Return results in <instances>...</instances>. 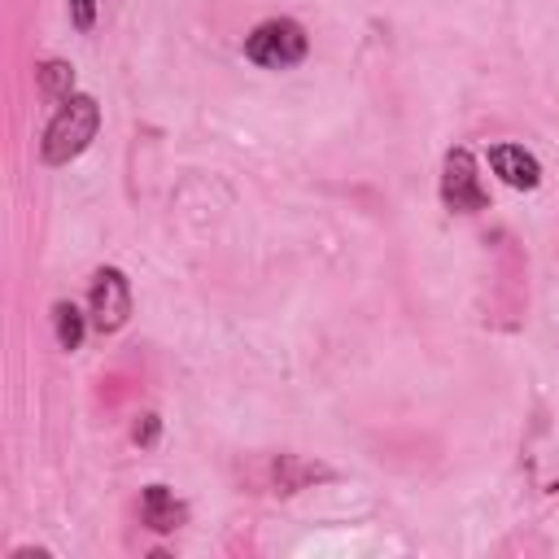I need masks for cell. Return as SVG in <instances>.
I'll use <instances>...</instances> for the list:
<instances>
[{"mask_svg": "<svg viewBox=\"0 0 559 559\" xmlns=\"http://www.w3.org/2000/svg\"><path fill=\"white\" fill-rule=\"evenodd\" d=\"M96 131H100V105H96L92 96L74 92V96L61 100V109L52 114L39 153H44L48 166H66V162H74V157L96 140Z\"/></svg>", "mask_w": 559, "mask_h": 559, "instance_id": "1", "label": "cell"}, {"mask_svg": "<svg viewBox=\"0 0 559 559\" xmlns=\"http://www.w3.org/2000/svg\"><path fill=\"white\" fill-rule=\"evenodd\" d=\"M306 52H310V35L293 17H266L245 35V57L262 70H288L306 61Z\"/></svg>", "mask_w": 559, "mask_h": 559, "instance_id": "2", "label": "cell"}, {"mask_svg": "<svg viewBox=\"0 0 559 559\" xmlns=\"http://www.w3.org/2000/svg\"><path fill=\"white\" fill-rule=\"evenodd\" d=\"M87 319L96 332H118L127 319H131V284L118 266H100L92 275V288H87Z\"/></svg>", "mask_w": 559, "mask_h": 559, "instance_id": "3", "label": "cell"}, {"mask_svg": "<svg viewBox=\"0 0 559 559\" xmlns=\"http://www.w3.org/2000/svg\"><path fill=\"white\" fill-rule=\"evenodd\" d=\"M441 201L454 214H476V210L489 205V192L480 188V175H476V157L467 148L445 153V162H441Z\"/></svg>", "mask_w": 559, "mask_h": 559, "instance_id": "4", "label": "cell"}, {"mask_svg": "<svg viewBox=\"0 0 559 559\" xmlns=\"http://www.w3.org/2000/svg\"><path fill=\"white\" fill-rule=\"evenodd\" d=\"M489 166H493V175L502 179V183H511V188H537L542 183V166H537V157L528 153V148H520V144H493L489 148Z\"/></svg>", "mask_w": 559, "mask_h": 559, "instance_id": "5", "label": "cell"}, {"mask_svg": "<svg viewBox=\"0 0 559 559\" xmlns=\"http://www.w3.org/2000/svg\"><path fill=\"white\" fill-rule=\"evenodd\" d=\"M140 515H144V524H148L153 533H175V528L188 520V507H183L166 485H148V489L140 493Z\"/></svg>", "mask_w": 559, "mask_h": 559, "instance_id": "6", "label": "cell"}, {"mask_svg": "<svg viewBox=\"0 0 559 559\" xmlns=\"http://www.w3.org/2000/svg\"><path fill=\"white\" fill-rule=\"evenodd\" d=\"M332 472L328 467H319V463H301V459H280L275 463V485H280V493H293V489H301L306 480H328Z\"/></svg>", "mask_w": 559, "mask_h": 559, "instance_id": "7", "label": "cell"}, {"mask_svg": "<svg viewBox=\"0 0 559 559\" xmlns=\"http://www.w3.org/2000/svg\"><path fill=\"white\" fill-rule=\"evenodd\" d=\"M35 74H39V92L48 100H70L74 96V70L66 61H44Z\"/></svg>", "mask_w": 559, "mask_h": 559, "instance_id": "8", "label": "cell"}, {"mask_svg": "<svg viewBox=\"0 0 559 559\" xmlns=\"http://www.w3.org/2000/svg\"><path fill=\"white\" fill-rule=\"evenodd\" d=\"M52 328H57V345L61 349H79L83 345V314L74 301H57L52 306Z\"/></svg>", "mask_w": 559, "mask_h": 559, "instance_id": "9", "label": "cell"}, {"mask_svg": "<svg viewBox=\"0 0 559 559\" xmlns=\"http://www.w3.org/2000/svg\"><path fill=\"white\" fill-rule=\"evenodd\" d=\"M157 437H162V419L157 415H140L135 428H131V441L135 445H157Z\"/></svg>", "mask_w": 559, "mask_h": 559, "instance_id": "10", "label": "cell"}, {"mask_svg": "<svg viewBox=\"0 0 559 559\" xmlns=\"http://www.w3.org/2000/svg\"><path fill=\"white\" fill-rule=\"evenodd\" d=\"M70 22H74V31H92L96 26V0H70Z\"/></svg>", "mask_w": 559, "mask_h": 559, "instance_id": "11", "label": "cell"}]
</instances>
